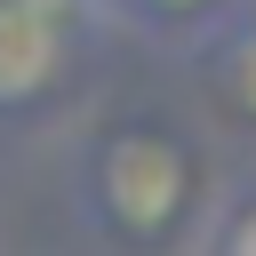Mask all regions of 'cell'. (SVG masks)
Returning a JSON list of instances; mask_svg holds the SVG:
<instances>
[{"label":"cell","instance_id":"2","mask_svg":"<svg viewBox=\"0 0 256 256\" xmlns=\"http://www.w3.org/2000/svg\"><path fill=\"white\" fill-rule=\"evenodd\" d=\"M96 0H0V120L56 96Z\"/></svg>","mask_w":256,"mask_h":256},{"label":"cell","instance_id":"1","mask_svg":"<svg viewBox=\"0 0 256 256\" xmlns=\"http://www.w3.org/2000/svg\"><path fill=\"white\" fill-rule=\"evenodd\" d=\"M80 200H88V216H96L104 232L152 240V232H168V224L184 216V200H192V152H184L168 128H152V120H112V128H96L88 152H80Z\"/></svg>","mask_w":256,"mask_h":256},{"label":"cell","instance_id":"3","mask_svg":"<svg viewBox=\"0 0 256 256\" xmlns=\"http://www.w3.org/2000/svg\"><path fill=\"white\" fill-rule=\"evenodd\" d=\"M216 80H224V96L256 104V24L224 32V48H216Z\"/></svg>","mask_w":256,"mask_h":256},{"label":"cell","instance_id":"5","mask_svg":"<svg viewBox=\"0 0 256 256\" xmlns=\"http://www.w3.org/2000/svg\"><path fill=\"white\" fill-rule=\"evenodd\" d=\"M120 8H152V16H184V8H200V0H120Z\"/></svg>","mask_w":256,"mask_h":256},{"label":"cell","instance_id":"4","mask_svg":"<svg viewBox=\"0 0 256 256\" xmlns=\"http://www.w3.org/2000/svg\"><path fill=\"white\" fill-rule=\"evenodd\" d=\"M208 256H256V200H240V208H232V216L216 224Z\"/></svg>","mask_w":256,"mask_h":256}]
</instances>
